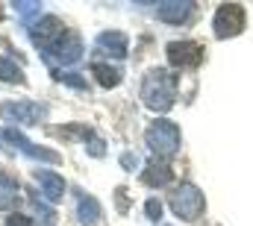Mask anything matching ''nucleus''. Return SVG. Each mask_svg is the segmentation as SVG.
Returning a JSON list of instances; mask_svg holds the SVG:
<instances>
[{"instance_id": "nucleus-1", "label": "nucleus", "mask_w": 253, "mask_h": 226, "mask_svg": "<svg viewBox=\"0 0 253 226\" xmlns=\"http://www.w3.org/2000/svg\"><path fill=\"white\" fill-rule=\"evenodd\" d=\"M177 97V79L165 68H153L141 79V103L150 112H168Z\"/></svg>"}, {"instance_id": "nucleus-2", "label": "nucleus", "mask_w": 253, "mask_h": 226, "mask_svg": "<svg viewBox=\"0 0 253 226\" xmlns=\"http://www.w3.org/2000/svg\"><path fill=\"white\" fill-rule=\"evenodd\" d=\"M144 141H147L150 153L165 162V159H171V156L177 153V147H180V126L171 123V120H153V123L147 126V132H144Z\"/></svg>"}, {"instance_id": "nucleus-3", "label": "nucleus", "mask_w": 253, "mask_h": 226, "mask_svg": "<svg viewBox=\"0 0 253 226\" xmlns=\"http://www.w3.org/2000/svg\"><path fill=\"white\" fill-rule=\"evenodd\" d=\"M168 203H171V212H174L177 218H183V221H194V218L203 212V194H200V188L191 185V182L177 185Z\"/></svg>"}, {"instance_id": "nucleus-4", "label": "nucleus", "mask_w": 253, "mask_h": 226, "mask_svg": "<svg viewBox=\"0 0 253 226\" xmlns=\"http://www.w3.org/2000/svg\"><path fill=\"white\" fill-rule=\"evenodd\" d=\"M68 33L62 27V21L56 18V15H44V18H39L36 24H33V30H30V38H33V44L39 47V50H44V53H50L59 41H62V36Z\"/></svg>"}, {"instance_id": "nucleus-5", "label": "nucleus", "mask_w": 253, "mask_h": 226, "mask_svg": "<svg viewBox=\"0 0 253 226\" xmlns=\"http://www.w3.org/2000/svg\"><path fill=\"white\" fill-rule=\"evenodd\" d=\"M245 21H248L245 6H239V3H221L218 12H215V36L218 38H233V36H239L245 30Z\"/></svg>"}, {"instance_id": "nucleus-6", "label": "nucleus", "mask_w": 253, "mask_h": 226, "mask_svg": "<svg viewBox=\"0 0 253 226\" xmlns=\"http://www.w3.org/2000/svg\"><path fill=\"white\" fill-rule=\"evenodd\" d=\"M44 106L33 103V100H21V103H0V117L9 123H42L44 120Z\"/></svg>"}, {"instance_id": "nucleus-7", "label": "nucleus", "mask_w": 253, "mask_h": 226, "mask_svg": "<svg viewBox=\"0 0 253 226\" xmlns=\"http://www.w3.org/2000/svg\"><path fill=\"white\" fill-rule=\"evenodd\" d=\"M3 138L9 141V144H15L24 156H30V159H39V162H53V165H59L62 159H59V153L56 150H47V147H39V144H33L21 129H6L3 132Z\"/></svg>"}, {"instance_id": "nucleus-8", "label": "nucleus", "mask_w": 253, "mask_h": 226, "mask_svg": "<svg viewBox=\"0 0 253 226\" xmlns=\"http://www.w3.org/2000/svg\"><path fill=\"white\" fill-rule=\"evenodd\" d=\"M168 62L174 68H194L203 62V44L197 41H171L168 44Z\"/></svg>"}, {"instance_id": "nucleus-9", "label": "nucleus", "mask_w": 253, "mask_h": 226, "mask_svg": "<svg viewBox=\"0 0 253 226\" xmlns=\"http://www.w3.org/2000/svg\"><path fill=\"white\" fill-rule=\"evenodd\" d=\"M50 59H56V65H77L80 59H83V38L77 36V33H65L62 41L47 53Z\"/></svg>"}, {"instance_id": "nucleus-10", "label": "nucleus", "mask_w": 253, "mask_h": 226, "mask_svg": "<svg viewBox=\"0 0 253 226\" xmlns=\"http://www.w3.org/2000/svg\"><path fill=\"white\" fill-rule=\"evenodd\" d=\"M126 47H129V44H126V36L118 33V30H106V33H100L97 41H94V50L106 59H126Z\"/></svg>"}, {"instance_id": "nucleus-11", "label": "nucleus", "mask_w": 253, "mask_h": 226, "mask_svg": "<svg viewBox=\"0 0 253 226\" xmlns=\"http://www.w3.org/2000/svg\"><path fill=\"white\" fill-rule=\"evenodd\" d=\"M191 12H194V3H189V0H162L156 6V15L165 24H186Z\"/></svg>"}, {"instance_id": "nucleus-12", "label": "nucleus", "mask_w": 253, "mask_h": 226, "mask_svg": "<svg viewBox=\"0 0 253 226\" xmlns=\"http://www.w3.org/2000/svg\"><path fill=\"white\" fill-rule=\"evenodd\" d=\"M174 179V170H171V165L168 162H150L147 168L141 170V182L144 185H150V188H162V185H168Z\"/></svg>"}, {"instance_id": "nucleus-13", "label": "nucleus", "mask_w": 253, "mask_h": 226, "mask_svg": "<svg viewBox=\"0 0 253 226\" xmlns=\"http://www.w3.org/2000/svg\"><path fill=\"white\" fill-rule=\"evenodd\" d=\"M36 179H39V185H42V194H44L50 203L62 200V194H65V179L59 176V173H53V170H36Z\"/></svg>"}, {"instance_id": "nucleus-14", "label": "nucleus", "mask_w": 253, "mask_h": 226, "mask_svg": "<svg viewBox=\"0 0 253 226\" xmlns=\"http://www.w3.org/2000/svg\"><path fill=\"white\" fill-rule=\"evenodd\" d=\"M100 215H103L100 203L91 194H80V200H77V221L83 226H94L100 221Z\"/></svg>"}, {"instance_id": "nucleus-15", "label": "nucleus", "mask_w": 253, "mask_h": 226, "mask_svg": "<svg viewBox=\"0 0 253 226\" xmlns=\"http://www.w3.org/2000/svg\"><path fill=\"white\" fill-rule=\"evenodd\" d=\"M91 74H94L97 85H103V88H115V85H121V71H115V68H109V65L94 62V65H91Z\"/></svg>"}, {"instance_id": "nucleus-16", "label": "nucleus", "mask_w": 253, "mask_h": 226, "mask_svg": "<svg viewBox=\"0 0 253 226\" xmlns=\"http://www.w3.org/2000/svg\"><path fill=\"white\" fill-rule=\"evenodd\" d=\"M18 203V185L6 173H0V209H9Z\"/></svg>"}, {"instance_id": "nucleus-17", "label": "nucleus", "mask_w": 253, "mask_h": 226, "mask_svg": "<svg viewBox=\"0 0 253 226\" xmlns=\"http://www.w3.org/2000/svg\"><path fill=\"white\" fill-rule=\"evenodd\" d=\"M0 79H3V82H12V85H24V71H21L15 62H9V59L0 56Z\"/></svg>"}, {"instance_id": "nucleus-18", "label": "nucleus", "mask_w": 253, "mask_h": 226, "mask_svg": "<svg viewBox=\"0 0 253 226\" xmlns=\"http://www.w3.org/2000/svg\"><path fill=\"white\" fill-rule=\"evenodd\" d=\"M12 9H15V15L24 21V24H30V18H36L39 15V9H42V3H27V0H15L12 3Z\"/></svg>"}, {"instance_id": "nucleus-19", "label": "nucleus", "mask_w": 253, "mask_h": 226, "mask_svg": "<svg viewBox=\"0 0 253 226\" xmlns=\"http://www.w3.org/2000/svg\"><path fill=\"white\" fill-rule=\"evenodd\" d=\"M30 203H33V209H36V212L44 218L42 224H44V226H56V212H53V209H47V206H44L39 197H30Z\"/></svg>"}, {"instance_id": "nucleus-20", "label": "nucleus", "mask_w": 253, "mask_h": 226, "mask_svg": "<svg viewBox=\"0 0 253 226\" xmlns=\"http://www.w3.org/2000/svg\"><path fill=\"white\" fill-rule=\"evenodd\" d=\"M85 141H88V153H91V156H106V144H103V141H100V138H97L91 129H88Z\"/></svg>"}, {"instance_id": "nucleus-21", "label": "nucleus", "mask_w": 253, "mask_h": 226, "mask_svg": "<svg viewBox=\"0 0 253 226\" xmlns=\"http://www.w3.org/2000/svg\"><path fill=\"white\" fill-rule=\"evenodd\" d=\"M144 215H147L150 221H159V215H162V206H159V200H147V203H144Z\"/></svg>"}, {"instance_id": "nucleus-22", "label": "nucleus", "mask_w": 253, "mask_h": 226, "mask_svg": "<svg viewBox=\"0 0 253 226\" xmlns=\"http://www.w3.org/2000/svg\"><path fill=\"white\" fill-rule=\"evenodd\" d=\"M6 226H36V224H33V218H27V215H18V212H15V215H9V218H6Z\"/></svg>"}, {"instance_id": "nucleus-23", "label": "nucleus", "mask_w": 253, "mask_h": 226, "mask_svg": "<svg viewBox=\"0 0 253 226\" xmlns=\"http://www.w3.org/2000/svg\"><path fill=\"white\" fill-rule=\"evenodd\" d=\"M62 82H68V85H74V88H80V91H85V82L83 79H77V74H56Z\"/></svg>"}, {"instance_id": "nucleus-24", "label": "nucleus", "mask_w": 253, "mask_h": 226, "mask_svg": "<svg viewBox=\"0 0 253 226\" xmlns=\"http://www.w3.org/2000/svg\"><path fill=\"white\" fill-rule=\"evenodd\" d=\"M121 165H124V168H135V165H138L135 153H124V156H121Z\"/></svg>"}, {"instance_id": "nucleus-25", "label": "nucleus", "mask_w": 253, "mask_h": 226, "mask_svg": "<svg viewBox=\"0 0 253 226\" xmlns=\"http://www.w3.org/2000/svg\"><path fill=\"white\" fill-rule=\"evenodd\" d=\"M115 194H118V212H126V209H129V203H124V188H118Z\"/></svg>"}, {"instance_id": "nucleus-26", "label": "nucleus", "mask_w": 253, "mask_h": 226, "mask_svg": "<svg viewBox=\"0 0 253 226\" xmlns=\"http://www.w3.org/2000/svg\"><path fill=\"white\" fill-rule=\"evenodd\" d=\"M3 15H6V9H3V3H0V21H3Z\"/></svg>"}]
</instances>
